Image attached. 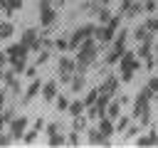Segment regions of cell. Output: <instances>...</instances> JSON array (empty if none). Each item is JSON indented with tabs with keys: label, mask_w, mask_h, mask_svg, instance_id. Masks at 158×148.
I'll return each mask as SVG.
<instances>
[{
	"label": "cell",
	"mask_w": 158,
	"mask_h": 148,
	"mask_svg": "<svg viewBox=\"0 0 158 148\" xmlns=\"http://www.w3.org/2000/svg\"><path fill=\"white\" fill-rule=\"evenodd\" d=\"M37 133H40V131H37L35 126H32V128H27V131H25V136H22V143H25V146H32V143L37 141Z\"/></svg>",
	"instance_id": "33"
},
{
	"label": "cell",
	"mask_w": 158,
	"mask_h": 148,
	"mask_svg": "<svg viewBox=\"0 0 158 148\" xmlns=\"http://www.w3.org/2000/svg\"><path fill=\"white\" fill-rule=\"evenodd\" d=\"M15 116H17V113H15V109H12V106H10V109H5V111H2V113H0V118H2V121H5V123H10V121H12V118H15Z\"/></svg>",
	"instance_id": "39"
},
{
	"label": "cell",
	"mask_w": 158,
	"mask_h": 148,
	"mask_svg": "<svg viewBox=\"0 0 158 148\" xmlns=\"http://www.w3.org/2000/svg\"><path fill=\"white\" fill-rule=\"evenodd\" d=\"M54 106H57V111H59V113H64V111L69 109V96H67V94H57Z\"/></svg>",
	"instance_id": "28"
},
{
	"label": "cell",
	"mask_w": 158,
	"mask_h": 148,
	"mask_svg": "<svg viewBox=\"0 0 158 148\" xmlns=\"http://www.w3.org/2000/svg\"><path fill=\"white\" fill-rule=\"evenodd\" d=\"M118 74H111V72H106L104 74V79H101V84H99V91H106V94H118Z\"/></svg>",
	"instance_id": "10"
},
{
	"label": "cell",
	"mask_w": 158,
	"mask_h": 148,
	"mask_svg": "<svg viewBox=\"0 0 158 148\" xmlns=\"http://www.w3.org/2000/svg\"><path fill=\"white\" fill-rule=\"evenodd\" d=\"M143 10L151 15V12H158V0H146L143 2Z\"/></svg>",
	"instance_id": "40"
},
{
	"label": "cell",
	"mask_w": 158,
	"mask_h": 148,
	"mask_svg": "<svg viewBox=\"0 0 158 148\" xmlns=\"http://www.w3.org/2000/svg\"><path fill=\"white\" fill-rule=\"evenodd\" d=\"M111 15H114V12H111L106 5H101V7L94 12V17H96V25H106V22L111 20Z\"/></svg>",
	"instance_id": "25"
},
{
	"label": "cell",
	"mask_w": 158,
	"mask_h": 148,
	"mask_svg": "<svg viewBox=\"0 0 158 148\" xmlns=\"http://www.w3.org/2000/svg\"><path fill=\"white\" fill-rule=\"evenodd\" d=\"M15 141H12V136L7 133V131H0V146H12Z\"/></svg>",
	"instance_id": "42"
},
{
	"label": "cell",
	"mask_w": 158,
	"mask_h": 148,
	"mask_svg": "<svg viewBox=\"0 0 158 148\" xmlns=\"http://www.w3.org/2000/svg\"><path fill=\"white\" fill-rule=\"evenodd\" d=\"M86 143L89 146H111V138H106L96 126H91V128H86Z\"/></svg>",
	"instance_id": "12"
},
{
	"label": "cell",
	"mask_w": 158,
	"mask_h": 148,
	"mask_svg": "<svg viewBox=\"0 0 158 148\" xmlns=\"http://www.w3.org/2000/svg\"><path fill=\"white\" fill-rule=\"evenodd\" d=\"M143 25H146V30H148V32L158 35V15H153V12H151V15L143 20Z\"/></svg>",
	"instance_id": "30"
},
{
	"label": "cell",
	"mask_w": 158,
	"mask_h": 148,
	"mask_svg": "<svg viewBox=\"0 0 158 148\" xmlns=\"http://www.w3.org/2000/svg\"><path fill=\"white\" fill-rule=\"evenodd\" d=\"M121 54H123V52H118L116 47H111V49L106 52V57H104V62H106V64H118V59H121Z\"/></svg>",
	"instance_id": "31"
},
{
	"label": "cell",
	"mask_w": 158,
	"mask_h": 148,
	"mask_svg": "<svg viewBox=\"0 0 158 148\" xmlns=\"http://www.w3.org/2000/svg\"><path fill=\"white\" fill-rule=\"evenodd\" d=\"M25 76H27V79H35V76H37V67H27V69H25Z\"/></svg>",
	"instance_id": "46"
},
{
	"label": "cell",
	"mask_w": 158,
	"mask_h": 148,
	"mask_svg": "<svg viewBox=\"0 0 158 148\" xmlns=\"http://www.w3.org/2000/svg\"><path fill=\"white\" fill-rule=\"evenodd\" d=\"M64 146H79V131H69L67 136H64Z\"/></svg>",
	"instance_id": "36"
},
{
	"label": "cell",
	"mask_w": 158,
	"mask_h": 148,
	"mask_svg": "<svg viewBox=\"0 0 158 148\" xmlns=\"http://www.w3.org/2000/svg\"><path fill=\"white\" fill-rule=\"evenodd\" d=\"M40 89H42V81H40L37 76H35V79H30V86L25 89V94H22L20 104H22V106H27V104H30V101H32V99L40 94Z\"/></svg>",
	"instance_id": "13"
},
{
	"label": "cell",
	"mask_w": 158,
	"mask_h": 148,
	"mask_svg": "<svg viewBox=\"0 0 158 148\" xmlns=\"http://www.w3.org/2000/svg\"><path fill=\"white\" fill-rule=\"evenodd\" d=\"M5 64H7V54L0 52V76H2V72H5Z\"/></svg>",
	"instance_id": "47"
},
{
	"label": "cell",
	"mask_w": 158,
	"mask_h": 148,
	"mask_svg": "<svg viewBox=\"0 0 158 148\" xmlns=\"http://www.w3.org/2000/svg\"><path fill=\"white\" fill-rule=\"evenodd\" d=\"M74 72H77V59H74V57H67V54L62 52L59 59H57V74H59V81H62V84H69V79H72Z\"/></svg>",
	"instance_id": "6"
},
{
	"label": "cell",
	"mask_w": 158,
	"mask_h": 148,
	"mask_svg": "<svg viewBox=\"0 0 158 148\" xmlns=\"http://www.w3.org/2000/svg\"><path fill=\"white\" fill-rule=\"evenodd\" d=\"M106 116L114 118V121L121 116V99H111V101H109V106H106Z\"/></svg>",
	"instance_id": "23"
},
{
	"label": "cell",
	"mask_w": 158,
	"mask_h": 148,
	"mask_svg": "<svg viewBox=\"0 0 158 148\" xmlns=\"http://www.w3.org/2000/svg\"><path fill=\"white\" fill-rule=\"evenodd\" d=\"M136 146H158V131H148L143 136H136Z\"/></svg>",
	"instance_id": "19"
},
{
	"label": "cell",
	"mask_w": 158,
	"mask_h": 148,
	"mask_svg": "<svg viewBox=\"0 0 158 148\" xmlns=\"http://www.w3.org/2000/svg\"><path fill=\"white\" fill-rule=\"evenodd\" d=\"M131 2H133V0H121V2H118V12L123 15V12H126V10L131 7Z\"/></svg>",
	"instance_id": "45"
},
{
	"label": "cell",
	"mask_w": 158,
	"mask_h": 148,
	"mask_svg": "<svg viewBox=\"0 0 158 148\" xmlns=\"http://www.w3.org/2000/svg\"><path fill=\"white\" fill-rule=\"evenodd\" d=\"M128 123H131V118H128V116H118V118H116V131H118V133H123V131L128 128Z\"/></svg>",
	"instance_id": "37"
},
{
	"label": "cell",
	"mask_w": 158,
	"mask_h": 148,
	"mask_svg": "<svg viewBox=\"0 0 158 148\" xmlns=\"http://www.w3.org/2000/svg\"><path fill=\"white\" fill-rule=\"evenodd\" d=\"M146 86H148V89L156 94V91H158V74H153V76L148 79V84H146Z\"/></svg>",
	"instance_id": "44"
},
{
	"label": "cell",
	"mask_w": 158,
	"mask_h": 148,
	"mask_svg": "<svg viewBox=\"0 0 158 148\" xmlns=\"http://www.w3.org/2000/svg\"><path fill=\"white\" fill-rule=\"evenodd\" d=\"M153 47H156V39H151V42H138L136 57H138L141 62H146V59H153V57H156V54H153Z\"/></svg>",
	"instance_id": "15"
},
{
	"label": "cell",
	"mask_w": 158,
	"mask_h": 148,
	"mask_svg": "<svg viewBox=\"0 0 158 148\" xmlns=\"http://www.w3.org/2000/svg\"><path fill=\"white\" fill-rule=\"evenodd\" d=\"M156 64H158V54H156Z\"/></svg>",
	"instance_id": "52"
},
{
	"label": "cell",
	"mask_w": 158,
	"mask_h": 148,
	"mask_svg": "<svg viewBox=\"0 0 158 148\" xmlns=\"http://www.w3.org/2000/svg\"><path fill=\"white\" fill-rule=\"evenodd\" d=\"M123 136H126V138H136V136H138V126H136V123H128V128L123 131Z\"/></svg>",
	"instance_id": "41"
},
{
	"label": "cell",
	"mask_w": 158,
	"mask_h": 148,
	"mask_svg": "<svg viewBox=\"0 0 158 148\" xmlns=\"http://www.w3.org/2000/svg\"><path fill=\"white\" fill-rule=\"evenodd\" d=\"M37 10H40V27L49 30L57 25L59 15H57V7L52 5V0H37Z\"/></svg>",
	"instance_id": "4"
},
{
	"label": "cell",
	"mask_w": 158,
	"mask_h": 148,
	"mask_svg": "<svg viewBox=\"0 0 158 148\" xmlns=\"http://www.w3.org/2000/svg\"><path fill=\"white\" fill-rule=\"evenodd\" d=\"M151 104H153V91L148 86L138 89V96L133 99V121H138V126H148L151 123Z\"/></svg>",
	"instance_id": "2"
},
{
	"label": "cell",
	"mask_w": 158,
	"mask_h": 148,
	"mask_svg": "<svg viewBox=\"0 0 158 148\" xmlns=\"http://www.w3.org/2000/svg\"><path fill=\"white\" fill-rule=\"evenodd\" d=\"M131 37H133L136 42H151V39H156V35L146 30V25H138V27L131 32Z\"/></svg>",
	"instance_id": "18"
},
{
	"label": "cell",
	"mask_w": 158,
	"mask_h": 148,
	"mask_svg": "<svg viewBox=\"0 0 158 148\" xmlns=\"http://www.w3.org/2000/svg\"><path fill=\"white\" fill-rule=\"evenodd\" d=\"M7 64H10V69H15L17 74H25V69H27V57H7Z\"/></svg>",
	"instance_id": "20"
},
{
	"label": "cell",
	"mask_w": 158,
	"mask_h": 148,
	"mask_svg": "<svg viewBox=\"0 0 158 148\" xmlns=\"http://www.w3.org/2000/svg\"><path fill=\"white\" fill-rule=\"evenodd\" d=\"M67 113L74 118V116H81V113H86V104H84V99L79 101V99H74V101H69V109H67Z\"/></svg>",
	"instance_id": "21"
},
{
	"label": "cell",
	"mask_w": 158,
	"mask_h": 148,
	"mask_svg": "<svg viewBox=\"0 0 158 148\" xmlns=\"http://www.w3.org/2000/svg\"><path fill=\"white\" fill-rule=\"evenodd\" d=\"M143 12H146V10H143V2H141V0H133V2H131V7L123 12V17H131V20H133V17L143 15Z\"/></svg>",
	"instance_id": "24"
},
{
	"label": "cell",
	"mask_w": 158,
	"mask_h": 148,
	"mask_svg": "<svg viewBox=\"0 0 158 148\" xmlns=\"http://www.w3.org/2000/svg\"><path fill=\"white\" fill-rule=\"evenodd\" d=\"M47 146H52V148H57V146H64V133L59 131V133H52V136H47Z\"/></svg>",
	"instance_id": "34"
},
{
	"label": "cell",
	"mask_w": 158,
	"mask_h": 148,
	"mask_svg": "<svg viewBox=\"0 0 158 148\" xmlns=\"http://www.w3.org/2000/svg\"><path fill=\"white\" fill-rule=\"evenodd\" d=\"M128 37H131V32L126 30V27H118V32H116V37H114V42H111V47H116L118 52H126L128 47Z\"/></svg>",
	"instance_id": "14"
},
{
	"label": "cell",
	"mask_w": 158,
	"mask_h": 148,
	"mask_svg": "<svg viewBox=\"0 0 158 148\" xmlns=\"http://www.w3.org/2000/svg\"><path fill=\"white\" fill-rule=\"evenodd\" d=\"M0 10L5 15H12V12L22 10V0H0Z\"/></svg>",
	"instance_id": "22"
},
{
	"label": "cell",
	"mask_w": 158,
	"mask_h": 148,
	"mask_svg": "<svg viewBox=\"0 0 158 148\" xmlns=\"http://www.w3.org/2000/svg\"><path fill=\"white\" fill-rule=\"evenodd\" d=\"M94 22H84V25H77L72 32H69V52H77V47L84 42V39H89V37H94Z\"/></svg>",
	"instance_id": "5"
},
{
	"label": "cell",
	"mask_w": 158,
	"mask_h": 148,
	"mask_svg": "<svg viewBox=\"0 0 158 148\" xmlns=\"http://www.w3.org/2000/svg\"><path fill=\"white\" fill-rule=\"evenodd\" d=\"M84 86H86L84 74L74 72V74H72V79H69V91H72V94H81V91H84Z\"/></svg>",
	"instance_id": "17"
},
{
	"label": "cell",
	"mask_w": 158,
	"mask_h": 148,
	"mask_svg": "<svg viewBox=\"0 0 158 148\" xmlns=\"http://www.w3.org/2000/svg\"><path fill=\"white\" fill-rule=\"evenodd\" d=\"M30 128V118L27 116H15L10 123H7V133L12 136V141L15 143H20L22 141V136H25V131Z\"/></svg>",
	"instance_id": "8"
},
{
	"label": "cell",
	"mask_w": 158,
	"mask_h": 148,
	"mask_svg": "<svg viewBox=\"0 0 158 148\" xmlns=\"http://www.w3.org/2000/svg\"><path fill=\"white\" fill-rule=\"evenodd\" d=\"M86 121H89V118H86V113H81V116H74V118H72V128L81 133V131H86Z\"/></svg>",
	"instance_id": "29"
},
{
	"label": "cell",
	"mask_w": 158,
	"mask_h": 148,
	"mask_svg": "<svg viewBox=\"0 0 158 148\" xmlns=\"http://www.w3.org/2000/svg\"><path fill=\"white\" fill-rule=\"evenodd\" d=\"M49 54H52V49H47V47H42L40 49V54H37V67H42L47 59H49Z\"/></svg>",
	"instance_id": "38"
},
{
	"label": "cell",
	"mask_w": 158,
	"mask_h": 148,
	"mask_svg": "<svg viewBox=\"0 0 158 148\" xmlns=\"http://www.w3.org/2000/svg\"><path fill=\"white\" fill-rule=\"evenodd\" d=\"M74 59H77V72H79V74H86V72L99 62V42H96L94 37L84 39V42L77 47Z\"/></svg>",
	"instance_id": "1"
},
{
	"label": "cell",
	"mask_w": 158,
	"mask_h": 148,
	"mask_svg": "<svg viewBox=\"0 0 158 148\" xmlns=\"http://www.w3.org/2000/svg\"><path fill=\"white\" fill-rule=\"evenodd\" d=\"M141 69V59L136 57V52H131V49H126L123 54H121V59H118V79L123 81V84H128V81H133V76H136V72Z\"/></svg>",
	"instance_id": "3"
},
{
	"label": "cell",
	"mask_w": 158,
	"mask_h": 148,
	"mask_svg": "<svg viewBox=\"0 0 158 148\" xmlns=\"http://www.w3.org/2000/svg\"><path fill=\"white\" fill-rule=\"evenodd\" d=\"M116 32H118V30H114L111 25H96V27H94V39H96L99 44H111L114 37H116Z\"/></svg>",
	"instance_id": "9"
},
{
	"label": "cell",
	"mask_w": 158,
	"mask_h": 148,
	"mask_svg": "<svg viewBox=\"0 0 158 148\" xmlns=\"http://www.w3.org/2000/svg\"><path fill=\"white\" fill-rule=\"evenodd\" d=\"M15 35V25L10 20H0V39H10Z\"/></svg>",
	"instance_id": "26"
},
{
	"label": "cell",
	"mask_w": 158,
	"mask_h": 148,
	"mask_svg": "<svg viewBox=\"0 0 158 148\" xmlns=\"http://www.w3.org/2000/svg\"><path fill=\"white\" fill-rule=\"evenodd\" d=\"M40 94H42V101H47V104H54V99H57V94H59V84H57V79L42 81V89H40Z\"/></svg>",
	"instance_id": "11"
},
{
	"label": "cell",
	"mask_w": 158,
	"mask_h": 148,
	"mask_svg": "<svg viewBox=\"0 0 158 148\" xmlns=\"http://www.w3.org/2000/svg\"><path fill=\"white\" fill-rule=\"evenodd\" d=\"M52 5L57 7V5H64V0H52Z\"/></svg>",
	"instance_id": "49"
},
{
	"label": "cell",
	"mask_w": 158,
	"mask_h": 148,
	"mask_svg": "<svg viewBox=\"0 0 158 148\" xmlns=\"http://www.w3.org/2000/svg\"><path fill=\"white\" fill-rule=\"evenodd\" d=\"M20 42H22V44H25L30 52H40V49H42V35H40V30H35V27L22 30Z\"/></svg>",
	"instance_id": "7"
},
{
	"label": "cell",
	"mask_w": 158,
	"mask_h": 148,
	"mask_svg": "<svg viewBox=\"0 0 158 148\" xmlns=\"http://www.w3.org/2000/svg\"><path fill=\"white\" fill-rule=\"evenodd\" d=\"M5 89H7V94H10L12 99H20V76H17V79H12Z\"/></svg>",
	"instance_id": "32"
},
{
	"label": "cell",
	"mask_w": 158,
	"mask_h": 148,
	"mask_svg": "<svg viewBox=\"0 0 158 148\" xmlns=\"http://www.w3.org/2000/svg\"><path fill=\"white\" fill-rule=\"evenodd\" d=\"M96 128H99L106 138H111V136L116 133V121H114V118H109V116H101V118L96 121Z\"/></svg>",
	"instance_id": "16"
},
{
	"label": "cell",
	"mask_w": 158,
	"mask_h": 148,
	"mask_svg": "<svg viewBox=\"0 0 158 148\" xmlns=\"http://www.w3.org/2000/svg\"><path fill=\"white\" fill-rule=\"evenodd\" d=\"M96 99H99V86H94V89H89V91H86L84 104H86V106H91V104H96Z\"/></svg>",
	"instance_id": "35"
},
{
	"label": "cell",
	"mask_w": 158,
	"mask_h": 148,
	"mask_svg": "<svg viewBox=\"0 0 158 148\" xmlns=\"http://www.w3.org/2000/svg\"><path fill=\"white\" fill-rule=\"evenodd\" d=\"M54 49L62 54V52H69V35H59L54 39Z\"/></svg>",
	"instance_id": "27"
},
{
	"label": "cell",
	"mask_w": 158,
	"mask_h": 148,
	"mask_svg": "<svg viewBox=\"0 0 158 148\" xmlns=\"http://www.w3.org/2000/svg\"><path fill=\"white\" fill-rule=\"evenodd\" d=\"M109 2H111V0H101V5H109Z\"/></svg>",
	"instance_id": "51"
},
{
	"label": "cell",
	"mask_w": 158,
	"mask_h": 148,
	"mask_svg": "<svg viewBox=\"0 0 158 148\" xmlns=\"http://www.w3.org/2000/svg\"><path fill=\"white\" fill-rule=\"evenodd\" d=\"M153 101H158V91H156V94H153Z\"/></svg>",
	"instance_id": "50"
},
{
	"label": "cell",
	"mask_w": 158,
	"mask_h": 148,
	"mask_svg": "<svg viewBox=\"0 0 158 148\" xmlns=\"http://www.w3.org/2000/svg\"><path fill=\"white\" fill-rule=\"evenodd\" d=\"M44 133H47V136L59 133V123H54V121H52V123H47V126H44Z\"/></svg>",
	"instance_id": "43"
},
{
	"label": "cell",
	"mask_w": 158,
	"mask_h": 148,
	"mask_svg": "<svg viewBox=\"0 0 158 148\" xmlns=\"http://www.w3.org/2000/svg\"><path fill=\"white\" fill-rule=\"evenodd\" d=\"M35 128H37V131H42V128H44V121H42V118H37V121H35Z\"/></svg>",
	"instance_id": "48"
}]
</instances>
